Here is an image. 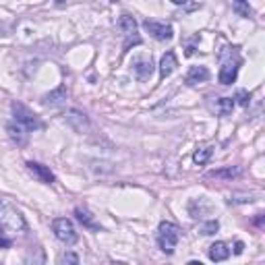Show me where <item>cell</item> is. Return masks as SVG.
<instances>
[{"label":"cell","instance_id":"obj_1","mask_svg":"<svg viewBox=\"0 0 265 265\" xmlns=\"http://www.w3.org/2000/svg\"><path fill=\"white\" fill-rule=\"evenodd\" d=\"M0 226L8 230V232H17V234H23L27 230V222L23 217V213L8 201L0 205Z\"/></svg>","mask_w":265,"mask_h":265},{"label":"cell","instance_id":"obj_2","mask_svg":"<svg viewBox=\"0 0 265 265\" xmlns=\"http://www.w3.org/2000/svg\"><path fill=\"white\" fill-rule=\"evenodd\" d=\"M180 240V228L172 222H162L158 228V245L159 251L166 253V255H172Z\"/></svg>","mask_w":265,"mask_h":265},{"label":"cell","instance_id":"obj_3","mask_svg":"<svg viewBox=\"0 0 265 265\" xmlns=\"http://www.w3.org/2000/svg\"><path fill=\"white\" fill-rule=\"evenodd\" d=\"M118 27L124 36V44H122V54H126L131 50V46H139L141 44V36H139V27H137V21L131 15H120L118 19Z\"/></svg>","mask_w":265,"mask_h":265},{"label":"cell","instance_id":"obj_4","mask_svg":"<svg viewBox=\"0 0 265 265\" xmlns=\"http://www.w3.org/2000/svg\"><path fill=\"white\" fill-rule=\"evenodd\" d=\"M52 230H54V236L60 240L64 245H75L79 240V234L73 226V222L68 217H56L52 222Z\"/></svg>","mask_w":265,"mask_h":265},{"label":"cell","instance_id":"obj_5","mask_svg":"<svg viewBox=\"0 0 265 265\" xmlns=\"http://www.w3.org/2000/svg\"><path fill=\"white\" fill-rule=\"evenodd\" d=\"M13 114H15V120L21 122L27 131H40V129H44L42 120L33 112H29L25 106H23V104H13Z\"/></svg>","mask_w":265,"mask_h":265},{"label":"cell","instance_id":"obj_6","mask_svg":"<svg viewBox=\"0 0 265 265\" xmlns=\"http://www.w3.org/2000/svg\"><path fill=\"white\" fill-rule=\"evenodd\" d=\"M143 27H145V31L149 33V36H152L154 40H158V42H168V40H172V36H174V29H172V25H168V23L145 19Z\"/></svg>","mask_w":265,"mask_h":265},{"label":"cell","instance_id":"obj_7","mask_svg":"<svg viewBox=\"0 0 265 265\" xmlns=\"http://www.w3.org/2000/svg\"><path fill=\"white\" fill-rule=\"evenodd\" d=\"M238 64H240L238 58L234 62L232 60H222L220 75H217V79H220L222 85H232L236 81V77H238Z\"/></svg>","mask_w":265,"mask_h":265},{"label":"cell","instance_id":"obj_8","mask_svg":"<svg viewBox=\"0 0 265 265\" xmlns=\"http://www.w3.org/2000/svg\"><path fill=\"white\" fill-rule=\"evenodd\" d=\"M6 133H8L10 139H13V143H17L19 147H25L27 141H29V131L21 122H17V120L6 124Z\"/></svg>","mask_w":265,"mask_h":265},{"label":"cell","instance_id":"obj_9","mask_svg":"<svg viewBox=\"0 0 265 265\" xmlns=\"http://www.w3.org/2000/svg\"><path fill=\"white\" fill-rule=\"evenodd\" d=\"M25 166H27V170H29V174H33L40 182H44V184H52V182H54V174L50 172L48 166L38 164V162H27Z\"/></svg>","mask_w":265,"mask_h":265},{"label":"cell","instance_id":"obj_10","mask_svg":"<svg viewBox=\"0 0 265 265\" xmlns=\"http://www.w3.org/2000/svg\"><path fill=\"white\" fill-rule=\"evenodd\" d=\"M176 66H178L176 54L172 52V50H168V52L162 56V60H159V77H162V79L170 77L172 73H174V68H176Z\"/></svg>","mask_w":265,"mask_h":265},{"label":"cell","instance_id":"obj_11","mask_svg":"<svg viewBox=\"0 0 265 265\" xmlns=\"http://www.w3.org/2000/svg\"><path fill=\"white\" fill-rule=\"evenodd\" d=\"M133 71H135V77L139 79V81H147L149 77H152V73H154V62H152V58H139L135 62V66H133Z\"/></svg>","mask_w":265,"mask_h":265},{"label":"cell","instance_id":"obj_12","mask_svg":"<svg viewBox=\"0 0 265 265\" xmlns=\"http://www.w3.org/2000/svg\"><path fill=\"white\" fill-rule=\"evenodd\" d=\"M210 79V68L207 66H191L187 73V83L189 85H197V83H205Z\"/></svg>","mask_w":265,"mask_h":265},{"label":"cell","instance_id":"obj_13","mask_svg":"<svg viewBox=\"0 0 265 265\" xmlns=\"http://www.w3.org/2000/svg\"><path fill=\"white\" fill-rule=\"evenodd\" d=\"M66 120H68V124H71L73 129H75V131H79V133H83V131H87V129H89L87 116H85L83 112H77V110L66 112Z\"/></svg>","mask_w":265,"mask_h":265},{"label":"cell","instance_id":"obj_14","mask_svg":"<svg viewBox=\"0 0 265 265\" xmlns=\"http://www.w3.org/2000/svg\"><path fill=\"white\" fill-rule=\"evenodd\" d=\"M230 257V249H228V245L226 243H213L212 247H210V259L212 261H215V263H220V261H226Z\"/></svg>","mask_w":265,"mask_h":265},{"label":"cell","instance_id":"obj_15","mask_svg":"<svg viewBox=\"0 0 265 265\" xmlns=\"http://www.w3.org/2000/svg\"><path fill=\"white\" fill-rule=\"evenodd\" d=\"M240 174H243V168H240V166H228V168H224V170H213V172H210L212 178H220V180H232V178H236V176H240Z\"/></svg>","mask_w":265,"mask_h":265},{"label":"cell","instance_id":"obj_16","mask_svg":"<svg viewBox=\"0 0 265 265\" xmlns=\"http://www.w3.org/2000/svg\"><path fill=\"white\" fill-rule=\"evenodd\" d=\"M75 215H77V220L81 222L85 228L96 230V232L100 230V226H98V224H96V220H94V215H91V213L85 210V207H75Z\"/></svg>","mask_w":265,"mask_h":265},{"label":"cell","instance_id":"obj_17","mask_svg":"<svg viewBox=\"0 0 265 265\" xmlns=\"http://www.w3.org/2000/svg\"><path fill=\"white\" fill-rule=\"evenodd\" d=\"M212 154H213V149H212L210 145H203V147H199L197 152H195V156H193L195 164H199V166L207 164V162H210V158H212Z\"/></svg>","mask_w":265,"mask_h":265},{"label":"cell","instance_id":"obj_18","mask_svg":"<svg viewBox=\"0 0 265 265\" xmlns=\"http://www.w3.org/2000/svg\"><path fill=\"white\" fill-rule=\"evenodd\" d=\"M234 98H222L220 102H217V112L222 114V116H230L234 110Z\"/></svg>","mask_w":265,"mask_h":265},{"label":"cell","instance_id":"obj_19","mask_svg":"<svg viewBox=\"0 0 265 265\" xmlns=\"http://www.w3.org/2000/svg\"><path fill=\"white\" fill-rule=\"evenodd\" d=\"M217 230H220V222H217V220H210V222H205V224L201 226V232H203L205 236L215 234Z\"/></svg>","mask_w":265,"mask_h":265},{"label":"cell","instance_id":"obj_20","mask_svg":"<svg viewBox=\"0 0 265 265\" xmlns=\"http://www.w3.org/2000/svg\"><path fill=\"white\" fill-rule=\"evenodd\" d=\"M234 10H236V13H240L243 17H251L249 0H234Z\"/></svg>","mask_w":265,"mask_h":265},{"label":"cell","instance_id":"obj_21","mask_svg":"<svg viewBox=\"0 0 265 265\" xmlns=\"http://www.w3.org/2000/svg\"><path fill=\"white\" fill-rule=\"evenodd\" d=\"M60 98H64V87H60L58 91H54V94H50V96H46L44 102L46 104H58V102H62Z\"/></svg>","mask_w":265,"mask_h":265},{"label":"cell","instance_id":"obj_22","mask_svg":"<svg viewBox=\"0 0 265 265\" xmlns=\"http://www.w3.org/2000/svg\"><path fill=\"white\" fill-rule=\"evenodd\" d=\"M234 100L240 104V106H245V108H247L249 104H251V94H247L245 89H238V91H236V98H234Z\"/></svg>","mask_w":265,"mask_h":265},{"label":"cell","instance_id":"obj_23","mask_svg":"<svg viewBox=\"0 0 265 265\" xmlns=\"http://www.w3.org/2000/svg\"><path fill=\"white\" fill-rule=\"evenodd\" d=\"M10 245H13V240L6 236H0V249H10Z\"/></svg>","mask_w":265,"mask_h":265},{"label":"cell","instance_id":"obj_24","mask_svg":"<svg viewBox=\"0 0 265 265\" xmlns=\"http://www.w3.org/2000/svg\"><path fill=\"white\" fill-rule=\"evenodd\" d=\"M64 261H66V263H79V257L75 255V253H66V255H64Z\"/></svg>","mask_w":265,"mask_h":265},{"label":"cell","instance_id":"obj_25","mask_svg":"<svg viewBox=\"0 0 265 265\" xmlns=\"http://www.w3.org/2000/svg\"><path fill=\"white\" fill-rule=\"evenodd\" d=\"M243 251H245V245L238 240V243L234 245V253H236V255H243Z\"/></svg>","mask_w":265,"mask_h":265},{"label":"cell","instance_id":"obj_26","mask_svg":"<svg viewBox=\"0 0 265 265\" xmlns=\"http://www.w3.org/2000/svg\"><path fill=\"white\" fill-rule=\"evenodd\" d=\"M255 224H257V226H263V215H261V213H257V217H255Z\"/></svg>","mask_w":265,"mask_h":265},{"label":"cell","instance_id":"obj_27","mask_svg":"<svg viewBox=\"0 0 265 265\" xmlns=\"http://www.w3.org/2000/svg\"><path fill=\"white\" fill-rule=\"evenodd\" d=\"M195 54V48H193V46H189V48H187V56H193Z\"/></svg>","mask_w":265,"mask_h":265},{"label":"cell","instance_id":"obj_28","mask_svg":"<svg viewBox=\"0 0 265 265\" xmlns=\"http://www.w3.org/2000/svg\"><path fill=\"white\" fill-rule=\"evenodd\" d=\"M172 2H174V4H187L189 0H172Z\"/></svg>","mask_w":265,"mask_h":265},{"label":"cell","instance_id":"obj_29","mask_svg":"<svg viewBox=\"0 0 265 265\" xmlns=\"http://www.w3.org/2000/svg\"><path fill=\"white\" fill-rule=\"evenodd\" d=\"M58 2H64V0H58Z\"/></svg>","mask_w":265,"mask_h":265},{"label":"cell","instance_id":"obj_30","mask_svg":"<svg viewBox=\"0 0 265 265\" xmlns=\"http://www.w3.org/2000/svg\"><path fill=\"white\" fill-rule=\"evenodd\" d=\"M114 2H116V0H114Z\"/></svg>","mask_w":265,"mask_h":265}]
</instances>
